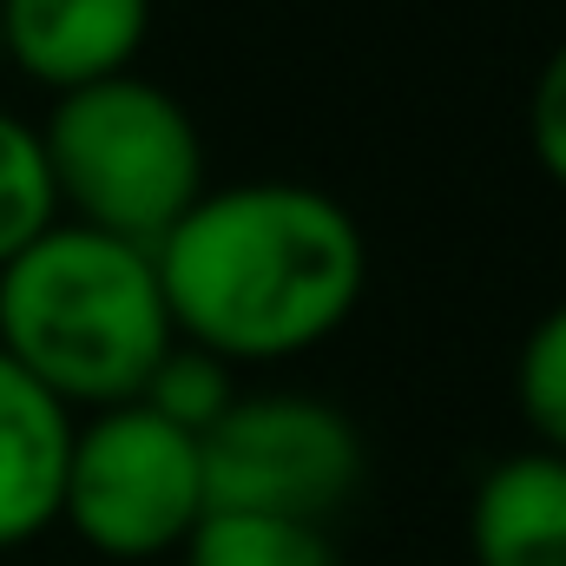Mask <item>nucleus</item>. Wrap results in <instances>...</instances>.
I'll return each mask as SVG.
<instances>
[{
    "label": "nucleus",
    "instance_id": "obj_14",
    "mask_svg": "<svg viewBox=\"0 0 566 566\" xmlns=\"http://www.w3.org/2000/svg\"><path fill=\"white\" fill-rule=\"evenodd\" d=\"M0 66H7V40H0Z\"/></svg>",
    "mask_w": 566,
    "mask_h": 566
},
{
    "label": "nucleus",
    "instance_id": "obj_1",
    "mask_svg": "<svg viewBox=\"0 0 566 566\" xmlns=\"http://www.w3.org/2000/svg\"><path fill=\"white\" fill-rule=\"evenodd\" d=\"M158 290L178 343L218 363H283L329 343L369 283L363 224L303 178L205 191L158 244Z\"/></svg>",
    "mask_w": 566,
    "mask_h": 566
},
{
    "label": "nucleus",
    "instance_id": "obj_9",
    "mask_svg": "<svg viewBox=\"0 0 566 566\" xmlns=\"http://www.w3.org/2000/svg\"><path fill=\"white\" fill-rule=\"evenodd\" d=\"M178 554L185 566H343L329 527L271 514H205Z\"/></svg>",
    "mask_w": 566,
    "mask_h": 566
},
{
    "label": "nucleus",
    "instance_id": "obj_7",
    "mask_svg": "<svg viewBox=\"0 0 566 566\" xmlns=\"http://www.w3.org/2000/svg\"><path fill=\"white\" fill-rule=\"evenodd\" d=\"M73 454V409H60L13 356H0V547L60 521Z\"/></svg>",
    "mask_w": 566,
    "mask_h": 566
},
{
    "label": "nucleus",
    "instance_id": "obj_12",
    "mask_svg": "<svg viewBox=\"0 0 566 566\" xmlns=\"http://www.w3.org/2000/svg\"><path fill=\"white\" fill-rule=\"evenodd\" d=\"M514 396H521V416L541 434V448L566 454V303H554L527 343H521V363H514Z\"/></svg>",
    "mask_w": 566,
    "mask_h": 566
},
{
    "label": "nucleus",
    "instance_id": "obj_2",
    "mask_svg": "<svg viewBox=\"0 0 566 566\" xmlns=\"http://www.w3.org/2000/svg\"><path fill=\"white\" fill-rule=\"evenodd\" d=\"M171 343L178 329L145 244L60 218L0 264V356L60 409L99 416L139 402Z\"/></svg>",
    "mask_w": 566,
    "mask_h": 566
},
{
    "label": "nucleus",
    "instance_id": "obj_8",
    "mask_svg": "<svg viewBox=\"0 0 566 566\" xmlns=\"http://www.w3.org/2000/svg\"><path fill=\"white\" fill-rule=\"evenodd\" d=\"M468 554L474 566H566V454L521 448L481 474Z\"/></svg>",
    "mask_w": 566,
    "mask_h": 566
},
{
    "label": "nucleus",
    "instance_id": "obj_10",
    "mask_svg": "<svg viewBox=\"0 0 566 566\" xmlns=\"http://www.w3.org/2000/svg\"><path fill=\"white\" fill-rule=\"evenodd\" d=\"M46 224H60V198H53L40 133L0 113V264H13Z\"/></svg>",
    "mask_w": 566,
    "mask_h": 566
},
{
    "label": "nucleus",
    "instance_id": "obj_11",
    "mask_svg": "<svg viewBox=\"0 0 566 566\" xmlns=\"http://www.w3.org/2000/svg\"><path fill=\"white\" fill-rule=\"evenodd\" d=\"M139 402L151 416H165L171 428H185V434H205V428L238 402L231 363H218V356H205V349H191V343H171L165 363L151 369V382H145Z\"/></svg>",
    "mask_w": 566,
    "mask_h": 566
},
{
    "label": "nucleus",
    "instance_id": "obj_13",
    "mask_svg": "<svg viewBox=\"0 0 566 566\" xmlns=\"http://www.w3.org/2000/svg\"><path fill=\"white\" fill-rule=\"evenodd\" d=\"M527 139H534V158L541 171L566 185V40L547 53L534 93H527Z\"/></svg>",
    "mask_w": 566,
    "mask_h": 566
},
{
    "label": "nucleus",
    "instance_id": "obj_4",
    "mask_svg": "<svg viewBox=\"0 0 566 566\" xmlns=\"http://www.w3.org/2000/svg\"><path fill=\"white\" fill-rule=\"evenodd\" d=\"M60 521L99 560H158L185 547L205 521L198 434L171 428L145 402H119L73 422Z\"/></svg>",
    "mask_w": 566,
    "mask_h": 566
},
{
    "label": "nucleus",
    "instance_id": "obj_5",
    "mask_svg": "<svg viewBox=\"0 0 566 566\" xmlns=\"http://www.w3.org/2000/svg\"><path fill=\"white\" fill-rule=\"evenodd\" d=\"M198 468L205 514H271L323 527L363 488V434L323 396L264 389L238 396L198 434Z\"/></svg>",
    "mask_w": 566,
    "mask_h": 566
},
{
    "label": "nucleus",
    "instance_id": "obj_6",
    "mask_svg": "<svg viewBox=\"0 0 566 566\" xmlns=\"http://www.w3.org/2000/svg\"><path fill=\"white\" fill-rule=\"evenodd\" d=\"M145 33H151V0H0L7 60L53 93L133 73Z\"/></svg>",
    "mask_w": 566,
    "mask_h": 566
},
{
    "label": "nucleus",
    "instance_id": "obj_3",
    "mask_svg": "<svg viewBox=\"0 0 566 566\" xmlns=\"http://www.w3.org/2000/svg\"><path fill=\"white\" fill-rule=\"evenodd\" d=\"M40 151L53 171L60 218L145 251L211 191L191 113L145 73H113L80 93H60L40 126Z\"/></svg>",
    "mask_w": 566,
    "mask_h": 566
}]
</instances>
